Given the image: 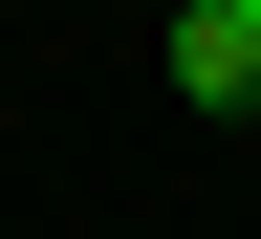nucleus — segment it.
Instances as JSON below:
<instances>
[{
  "mask_svg": "<svg viewBox=\"0 0 261 239\" xmlns=\"http://www.w3.org/2000/svg\"><path fill=\"white\" fill-rule=\"evenodd\" d=\"M174 109H218V130L261 109V0H196L174 22Z\"/></svg>",
  "mask_w": 261,
  "mask_h": 239,
  "instance_id": "f257e3e1",
  "label": "nucleus"
}]
</instances>
